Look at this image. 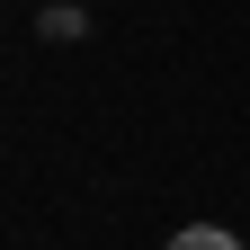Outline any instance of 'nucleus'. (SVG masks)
<instances>
[{
    "label": "nucleus",
    "instance_id": "nucleus-1",
    "mask_svg": "<svg viewBox=\"0 0 250 250\" xmlns=\"http://www.w3.org/2000/svg\"><path fill=\"white\" fill-rule=\"evenodd\" d=\"M170 250H241V241H232V232H214V224H197V232H179Z\"/></svg>",
    "mask_w": 250,
    "mask_h": 250
}]
</instances>
